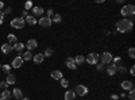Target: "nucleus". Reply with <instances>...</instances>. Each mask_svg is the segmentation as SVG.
I'll return each mask as SVG.
<instances>
[{"mask_svg": "<svg viewBox=\"0 0 135 100\" xmlns=\"http://www.w3.org/2000/svg\"><path fill=\"white\" fill-rule=\"evenodd\" d=\"M116 30L119 31V32H130L131 30H132V20L131 19H122V20H119L118 23H116Z\"/></svg>", "mask_w": 135, "mask_h": 100, "instance_id": "obj_1", "label": "nucleus"}, {"mask_svg": "<svg viewBox=\"0 0 135 100\" xmlns=\"http://www.w3.org/2000/svg\"><path fill=\"white\" fill-rule=\"evenodd\" d=\"M60 81H61V87L62 88H68V87H69V80H68V79H61Z\"/></svg>", "mask_w": 135, "mask_h": 100, "instance_id": "obj_29", "label": "nucleus"}, {"mask_svg": "<svg viewBox=\"0 0 135 100\" xmlns=\"http://www.w3.org/2000/svg\"><path fill=\"white\" fill-rule=\"evenodd\" d=\"M20 100H30V99H28V97H22Z\"/></svg>", "mask_w": 135, "mask_h": 100, "instance_id": "obj_43", "label": "nucleus"}, {"mask_svg": "<svg viewBox=\"0 0 135 100\" xmlns=\"http://www.w3.org/2000/svg\"><path fill=\"white\" fill-rule=\"evenodd\" d=\"M7 87H8V84H7L6 81H2V83H0V88H3L4 91L7 89Z\"/></svg>", "mask_w": 135, "mask_h": 100, "instance_id": "obj_35", "label": "nucleus"}, {"mask_svg": "<svg viewBox=\"0 0 135 100\" xmlns=\"http://www.w3.org/2000/svg\"><path fill=\"white\" fill-rule=\"evenodd\" d=\"M74 93L78 95V96H85L88 93V87L83 85V84H78L76 88H74Z\"/></svg>", "mask_w": 135, "mask_h": 100, "instance_id": "obj_6", "label": "nucleus"}, {"mask_svg": "<svg viewBox=\"0 0 135 100\" xmlns=\"http://www.w3.org/2000/svg\"><path fill=\"white\" fill-rule=\"evenodd\" d=\"M26 16H27V11H23V12H22V18H23V19H25Z\"/></svg>", "mask_w": 135, "mask_h": 100, "instance_id": "obj_41", "label": "nucleus"}, {"mask_svg": "<svg viewBox=\"0 0 135 100\" xmlns=\"http://www.w3.org/2000/svg\"><path fill=\"white\" fill-rule=\"evenodd\" d=\"M12 47H14V50H16V51H22V50H23L25 49V45H23V43H20V42H16V43H14V45H12Z\"/></svg>", "mask_w": 135, "mask_h": 100, "instance_id": "obj_22", "label": "nucleus"}, {"mask_svg": "<svg viewBox=\"0 0 135 100\" xmlns=\"http://www.w3.org/2000/svg\"><path fill=\"white\" fill-rule=\"evenodd\" d=\"M118 99H119L118 95H111V100H118Z\"/></svg>", "mask_w": 135, "mask_h": 100, "instance_id": "obj_40", "label": "nucleus"}, {"mask_svg": "<svg viewBox=\"0 0 135 100\" xmlns=\"http://www.w3.org/2000/svg\"><path fill=\"white\" fill-rule=\"evenodd\" d=\"M26 46H27V49H28L27 51H32V50H35V49L38 47V42H37L35 39H28Z\"/></svg>", "mask_w": 135, "mask_h": 100, "instance_id": "obj_9", "label": "nucleus"}, {"mask_svg": "<svg viewBox=\"0 0 135 100\" xmlns=\"http://www.w3.org/2000/svg\"><path fill=\"white\" fill-rule=\"evenodd\" d=\"M12 95H14V97H16V99H22V97H23V92H22L19 88H15L14 92H12Z\"/></svg>", "mask_w": 135, "mask_h": 100, "instance_id": "obj_24", "label": "nucleus"}, {"mask_svg": "<svg viewBox=\"0 0 135 100\" xmlns=\"http://www.w3.org/2000/svg\"><path fill=\"white\" fill-rule=\"evenodd\" d=\"M4 8V3H2V2H0V11H2Z\"/></svg>", "mask_w": 135, "mask_h": 100, "instance_id": "obj_42", "label": "nucleus"}, {"mask_svg": "<svg viewBox=\"0 0 135 100\" xmlns=\"http://www.w3.org/2000/svg\"><path fill=\"white\" fill-rule=\"evenodd\" d=\"M9 97H11V92H9L8 89L3 91V92H2V95H0V100H8Z\"/></svg>", "mask_w": 135, "mask_h": 100, "instance_id": "obj_21", "label": "nucleus"}, {"mask_svg": "<svg viewBox=\"0 0 135 100\" xmlns=\"http://www.w3.org/2000/svg\"><path fill=\"white\" fill-rule=\"evenodd\" d=\"M2 11H3V14L6 15V14H11V12H12V8H11V7H6V8H3Z\"/></svg>", "mask_w": 135, "mask_h": 100, "instance_id": "obj_33", "label": "nucleus"}, {"mask_svg": "<svg viewBox=\"0 0 135 100\" xmlns=\"http://www.w3.org/2000/svg\"><path fill=\"white\" fill-rule=\"evenodd\" d=\"M74 62H76V65H83L85 62V57L84 55H77L74 58Z\"/></svg>", "mask_w": 135, "mask_h": 100, "instance_id": "obj_23", "label": "nucleus"}, {"mask_svg": "<svg viewBox=\"0 0 135 100\" xmlns=\"http://www.w3.org/2000/svg\"><path fill=\"white\" fill-rule=\"evenodd\" d=\"M46 12H47V18H50V19H51V16L54 15V11L50 8V9H47V11H46Z\"/></svg>", "mask_w": 135, "mask_h": 100, "instance_id": "obj_36", "label": "nucleus"}, {"mask_svg": "<svg viewBox=\"0 0 135 100\" xmlns=\"http://www.w3.org/2000/svg\"><path fill=\"white\" fill-rule=\"evenodd\" d=\"M22 64H23V60H22V57H15L14 60H12V66L14 68H20L22 66Z\"/></svg>", "mask_w": 135, "mask_h": 100, "instance_id": "obj_18", "label": "nucleus"}, {"mask_svg": "<svg viewBox=\"0 0 135 100\" xmlns=\"http://www.w3.org/2000/svg\"><path fill=\"white\" fill-rule=\"evenodd\" d=\"M128 55H130V58H135V49L134 47L128 49Z\"/></svg>", "mask_w": 135, "mask_h": 100, "instance_id": "obj_31", "label": "nucleus"}, {"mask_svg": "<svg viewBox=\"0 0 135 100\" xmlns=\"http://www.w3.org/2000/svg\"><path fill=\"white\" fill-rule=\"evenodd\" d=\"M112 58H114V57H112V54L109 51H104V53L99 54V60L101 61L103 65H109L112 62Z\"/></svg>", "mask_w": 135, "mask_h": 100, "instance_id": "obj_3", "label": "nucleus"}, {"mask_svg": "<svg viewBox=\"0 0 135 100\" xmlns=\"http://www.w3.org/2000/svg\"><path fill=\"white\" fill-rule=\"evenodd\" d=\"M12 50H14V47H12V45H9V43H4V45L2 46V51L4 54H9Z\"/></svg>", "mask_w": 135, "mask_h": 100, "instance_id": "obj_17", "label": "nucleus"}, {"mask_svg": "<svg viewBox=\"0 0 135 100\" xmlns=\"http://www.w3.org/2000/svg\"><path fill=\"white\" fill-rule=\"evenodd\" d=\"M28 9H32V3L31 2H26L25 3V11H28Z\"/></svg>", "mask_w": 135, "mask_h": 100, "instance_id": "obj_30", "label": "nucleus"}, {"mask_svg": "<svg viewBox=\"0 0 135 100\" xmlns=\"http://www.w3.org/2000/svg\"><path fill=\"white\" fill-rule=\"evenodd\" d=\"M3 18H4V14L3 11H0V25H3Z\"/></svg>", "mask_w": 135, "mask_h": 100, "instance_id": "obj_37", "label": "nucleus"}, {"mask_svg": "<svg viewBox=\"0 0 135 100\" xmlns=\"http://www.w3.org/2000/svg\"><path fill=\"white\" fill-rule=\"evenodd\" d=\"M51 23H53L51 19L47 18V16H41V19L38 20V25H39L41 27H50Z\"/></svg>", "mask_w": 135, "mask_h": 100, "instance_id": "obj_7", "label": "nucleus"}, {"mask_svg": "<svg viewBox=\"0 0 135 100\" xmlns=\"http://www.w3.org/2000/svg\"><path fill=\"white\" fill-rule=\"evenodd\" d=\"M0 68H2V65H0Z\"/></svg>", "mask_w": 135, "mask_h": 100, "instance_id": "obj_44", "label": "nucleus"}, {"mask_svg": "<svg viewBox=\"0 0 135 100\" xmlns=\"http://www.w3.org/2000/svg\"><path fill=\"white\" fill-rule=\"evenodd\" d=\"M32 16H42V14L45 12V9L42 8V7H32Z\"/></svg>", "mask_w": 135, "mask_h": 100, "instance_id": "obj_11", "label": "nucleus"}, {"mask_svg": "<svg viewBox=\"0 0 135 100\" xmlns=\"http://www.w3.org/2000/svg\"><path fill=\"white\" fill-rule=\"evenodd\" d=\"M65 65H66L69 69H72V70H74V69L77 68V65H76V62H74V58H73V57H68V58L65 60Z\"/></svg>", "mask_w": 135, "mask_h": 100, "instance_id": "obj_8", "label": "nucleus"}, {"mask_svg": "<svg viewBox=\"0 0 135 100\" xmlns=\"http://www.w3.org/2000/svg\"><path fill=\"white\" fill-rule=\"evenodd\" d=\"M25 20H26V23H28L30 26H34V25L38 23V20L35 19V16H32V15H27V16L25 18Z\"/></svg>", "mask_w": 135, "mask_h": 100, "instance_id": "obj_15", "label": "nucleus"}, {"mask_svg": "<svg viewBox=\"0 0 135 100\" xmlns=\"http://www.w3.org/2000/svg\"><path fill=\"white\" fill-rule=\"evenodd\" d=\"M130 74H131V76H135V66H131V69H130Z\"/></svg>", "mask_w": 135, "mask_h": 100, "instance_id": "obj_38", "label": "nucleus"}, {"mask_svg": "<svg viewBox=\"0 0 135 100\" xmlns=\"http://www.w3.org/2000/svg\"><path fill=\"white\" fill-rule=\"evenodd\" d=\"M50 76H51V79H53V80H61V79H64V77H62L64 74H62L61 70H53Z\"/></svg>", "mask_w": 135, "mask_h": 100, "instance_id": "obj_13", "label": "nucleus"}, {"mask_svg": "<svg viewBox=\"0 0 135 100\" xmlns=\"http://www.w3.org/2000/svg\"><path fill=\"white\" fill-rule=\"evenodd\" d=\"M61 20H62V16H61L60 14H54V15H53V19H51L53 23H60Z\"/></svg>", "mask_w": 135, "mask_h": 100, "instance_id": "obj_26", "label": "nucleus"}, {"mask_svg": "<svg viewBox=\"0 0 135 100\" xmlns=\"http://www.w3.org/2000/svg\"><path fill=\"white\" fill-rule=\"evenodd\" d=\"M112 61H114V65H118V64H120V62H122V58L119 57V55H116L115 58H112Z\"/></svg>", "mask_w": 135, "mask_h": 100, "instance_id": "obj_34", "label": "nucleus"}, {"mask_svg": "<svg viewBox=\"0 0 135 100\" xmlns=\"http://www.w3.org/2000/svg\"><path fill=\"white\" fill-rule=\"evenodd\" d=\"M96 65H97V70H103V68H104L103 64H96Z\"/></svg>", "mask_w": 135, "mask_h": 100, "instance_id": "obj_39", "label": "nucleus"}, {"mask_svg": "<svg viewBox=\"0 0 135 100\" xmlns=\"http://www.w3.org/2000/svg\"><path fill=\"white\" fill-rule=\"evenodd\" d=\"M2 69H3V73H4L6 76H8V74L11 73V65H3Z\"/></svg>", "mask_w": 135, "mask_h": 100, "instance_id": "obj_27", "label": "nucleus"}, {"mask_svg": "<svg viewBox=\"0 0 135 100\" xmlns=\"http://www.w3.org/2000/svg\"><path fill=\"white\" fill-rule=\"evenodd\" d=\"M128 99H130V100H135V91H134V88H132V89H130Z\"/></svg>", "mask_w": 135, "mask_h": 100, "instance_id": "obj_32", "label": "nucleus"}, {"mask_svg": "<svg viewBox=\"0 0 135 100\" xmlns=\"http://www.w3.org/2000/svg\"><path fill=\"white\" fill-rule=\"evenodd\" d=\"M85 61L91 65H96L99 62V54L97 53H89L86 57H85Z\"/></svg>", "mask_w": 135, "mask_h": 100, "instance_id": "obj_5", "label": "nucleus"}, {"mask_svg": "<svg viewBox=\"0 0 135 100\" xmlns=\"http://www.w3.org/2000/svg\"><path fill=\"white\" fill-rule=\"evenodd\" d=\"M64 99H65V100H74V99H76L74 91H66L65 95H64Z\"/></svg>", "mask_w": 135, "mask_h": 100, "instance_id": "obj_19", "label": "nucleus"}, {"mask_svg": "<svg viewBox=\"0 0 135 100\" xmlns=\"http://www.w3.org/2000/svg\"><path fill=\"white\" fill-rule=\"evenodd\" d=\"M120 14L124 16L126 19H128L130 16H134L135 15V6L134 4H126V6H123V8L120 9Z\"/></svg>", "mask_w": 135, "mask_h": 100, "instance_id": "obj_2", "label": "nucleus"}, {"mask_svg": "<svg viewBox=\"0 0 135 100\" xmlns=\"http://www.w3.org/2000/svg\"><path fill=\"white\" fill-rule=\"evenodd\" d=\"M32 57H34V54L31 51H26V53H23V55H22V60L23 61H30V60H32Z\"/></svg>", "mask_w": 135, "mask_h": 100, "instance_id": "obj_20", "label": "nucleus"}, {"mask_svg": "<svg viewBox=\"0 0 135 100\" xmlns=\"http://www.w3.org/2000/svg\"><path fill=\"white\" fill-rule=\"evenodd\" d=\"M18 42V38L14 35V34H8V43L9 45H14V43Z\"/></svg>", "mask_w": 135, "mask_h": 100, "instance_id": "obj_25", "label": "nucleus"}, {"mask_svg": "<svg viewBox=\"0 0 135 100\" xmlns=\"http://www.w3.org/2000/svg\"><path fill=\"white\" fill-rule=\"evenodd\" d=\"M25 25H26V20L22 16L14 18L12 20H11V27H14V28H23Z\"/></svg>", "mask_w": 135, "mask_h": 100, "instance_id": "obj_4", "label": "nucleus"}, {"mask_svg": "<svg viewBox=\"0 0 135 100\" xmlns=\"http://www.w3.org/2000/svg\"><path fill=\"white\" fill-rule=\"evenodd\" d=\"M107 73L109 74V76H115L118 72H116V65H114V64H109L108 66H107Z\"/></svg>", "mask_w": 135, "mask_h": 100, "instance_id": "obj_12", "label": "nucleus"}, {"mask_svg": "<svg viewBox=\"0 0 135 100\" xmlns=\"http://www.w3.org/2000/svg\"><path fill=\"white\" fill-rule=\"evenodd\" d=\"M6 83H7L8 85H14V84L16 83V76L12 74V73H9V74L7 76V79H6Z\"/></svg>", "mask_w": 135, "mask_h": 100, "instance_id": "obj_14", "label": "nucleus"}, {"mask_svg": "<svg viewBox=\"0 0 135 100\" xmlns=\"http://www.w3.org/2000/svg\"><path fill=\"white\" fill-rule=\"evenodd\" d=\"M32 60H34V62H35L37 65H39V64H42V62H43L45 57H43V54H42V53H39V54H34Z\"/></svg>", "mask_w": 135, "mask_h": 100, "instance_id": "obj_16", "label": "nucleus"}, {"mask_svg": "<svg viewBox=\"0 0 135 100\" xmlns=\"http://www.w3.org/2000/svg\"><path fill=\"white\" fill-rule=\"evenodd\" d=\"M42 54H43V57H51V55H53V50H51L50 47H47Z\"/></svg>", "mask_w": 135, "mask_h": 100, "instance_id": "obj_28", "label": "nucleus"}, {"mask_svg": "<svg viewBox=\"0 0 135 100\" xmlns=\"http://www.w3.org/2000/svg\"><path fill=\"white\" fill-rule=\"evenodd\" d=\"M120 87H122V89H123V91H130V89H132V88H134V84H132L131 81L124 80V81H122Z\"/></svg>", "mask_w": 135, "mask_h": 100, "instance_id": "obj_10", "label": "nucleus"}]
</instances>
